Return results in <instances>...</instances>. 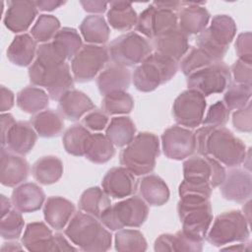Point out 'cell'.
Segmentation results:
<instances>
[{
  "instance_id": "cell-1",
  "label": "cell",
  "mask_w": 252,
  "mask_h": 252,
  "mask_svg": "<svg viewBox=\"0 0 252 252\" xmlns=\"http://www.w3.org/2000/svg\"><path fill=\"white\" fill-rule=\"evenodd\" d=\"M28 74L31 83L45 88L52 100H59L74 88L70 67L51 42L41 43L37 47L35 59L29 66Z\"/></svg>"
},
{
  "instance_id": "cell-2",
  "label": "cell",
  "mask_w": 252,
  "mask_h": 252,
  "mask_svg": "<svg viewBox=\"0 0 252 252\" xmlns=\"http://www.w3.org/2000/svg\"><path fill=\"white\" fill-rule=\"evenodd\" d=\"M196 150L227 167L240 165L246 155L245 144L227 128L203 126L195 132Z\"/></svg>"
},
{
  "instance_id": "cell-3",
  "label": "cell",
  "mask_w": 252,
  "mask_h": 252,
  "mask_svg": "<svg viewBox=\"0 0 252 252\" xmlns=\"http://www.w3.org/2000/svg\"><path fill=\"white\" fill-rule=\"evenodd\" d=\"M65 234L82 251L101 252L111 247L110 231L98 219L87 213H76L67 224Z\"/></svg>"
},
{
  "instance_id": "cell-4",
  "label": "cell",
  "mask_w": 252,
  "mask_h": 252,
  "mask_svg": "<svg viewBox=\"0 0 252 252\" xmlns=\"http://www.w3.org/2000/svg\"><path fill=\"white\" fill-rule=\"evenodd\" d=\"M158 156V137L151 132H141L122 150L119 160L122 166L141 176L154 170Z\"/></svg>"
},
{
  "instance_id": "cell-5",
  "label": "cell",
  "mask_w": 252,
  "mask_h": 252,
  "mask_svg": "<svg viewBox=\"0 0 252 252\" xmlns=\"http://www.w3.org/2000/svg\"><path fill=\"white\" fill-rule=\"evenodd\" d=\"M177 213L182 231L189 236L204 241L213 221L210 198L199 195L181 196Z\"/></svg>"
},
{
  "instance_id": "cell-6",
  "label": "cell",
  "mask_w": 252,
  "mask_h": 252,
  "mask_svg": "<svg viewBox=\"0 0 252 252\" xmlns=\"http://www.w3.org/2000/svg\"><path fill=\"white\" fill-rule=\"evenodd\" d=\"M236 31V24L231 17L216 15L213 17L210 27L198 34L197 47L206 52L215 63L220 62L234 39Z\"/></svg>"
},
{
  "instance_id": "cell-7",
  "label": "cell",
  "mask_w": 252,
  "mask_h": 252,
  "mask_svg": "<svg viewBox=\"0 0 252 252\" xmlns=\"http://www.w3.org/2000/svg\"><path fill=\"white\" fill-rule=\"evenodd\" d=\"M177 70L176 61L154 52L136 67L132 74V81L138 91L149 93L169 82Z\"/></svg>"
},
{
  "instance_id": "cell-8",
  "label": "cell",
  "mask_w": 252,
  "mask_h": 252,
  "mask_svg": "<svg viewBox=\"0 0 252 252\" xmlns=\"http://www.w3.org/2000/svg\"><path fill=\"white\" fill-rule=\"evenodd\" d=\"M149 216L147 203L138 196H132L111 205L100 217L99 220L109 230L124 227H139Z\"/></svg>"
},
{
  "instance_id": "cell-9",
  "label": "cell",
  "mask_w": 252,
  "mask_h": 252,
  "mask_svg": "<svg viewBox=\"0 0 252 252\" xmlns=\"http://www.w3.org/2000/svg\"><path fill=\"white\" fill-rule=\"evenodd\" d=\"M249 225L250 223L241 211L224 212L215 219L206 235L207 240L218 247L232 242H245L249 237Z\"/></svg>"
},
{
  "instance_id": "cell-10",
  "label": "cell",
  "mask_w": 252,
  "mask_h": 252,
  "mask_svg": "<svg viewBox=\"0 0 252 252\" xmlns=\"http://www.w3.org/2000/svg\"><path fill=\"white\" fill-rule=\"evenodd\" d=\"M109 59L124 67L141 64L153 51L152 43L142 34L129 32L115 37L107 46Z\"/></svg>"
},
{
  "instance_id": "cell-11",
  "label": "cell",
  "mask_w": 252,
  "mask_h": 252,
  "mask_svg": "<svg viewBox=\"0 0 252 252\" xmlns=\"http://www.w3.org/2000/svg\"><path fill=\"white\" fill-rule=\"evenodd\" d=\"M230 68L223 63L216 62L187 76L188 89L195 90L208 96L223 93L231 84Z\"/></svg>"
},
{
  "instance_id": "cell-12",
  "label": "cell",
  "mask_w": 252,
  "mask_h": 252,
  "mask_svg": "<svg viewBox=\"0 0 252 252\" xmlns=\"http://www.w3.org/2000/svg\"><path fill=\"white\" fill-rule=\"evenodd\" d=\"M109 60L107 47L86 44L71 60L74 80L79 83L90 82L96 77Z\"/></svg>"
},
{
  "instance_id": "cell-13",
  "label": "cell",
  "mask_w": 252,
  "mask_h": 252,
  "mask_svg": "<svg viewBox=\"0 0 252 252\" xmlns=\"http://www.w3.org/2000/svg\"><path fill=\"white\" fill-rule=\"evenodd\" d=\"M207 101L205 96L195 90L188 89L175 98L172 105V115L177 124L193 129L202 124Z\"/></svg>"
},
{
  "instance_id": "cell-14",
  "label": "cell",
  "mask_w": 252,
  "mask_h": 252,
  "mask_svg": "<svg viewBox=\"0 0 252 252\" xmlns=\"http://www.w3.org/2000/svg\"><path fill=\"white\" fill-rule=\"evenodd\" d=\"M225 168L209 156H191L183 162L185 180L208 183L212 188L219 187L225 178Z\"/></svg>"
},
{
  "instance_id": "cell-15",
  "label": "cell",
  "mask_w": 252,
  "mask_h": 252,
  "mask_svg": "<svg viewBox=\"0 0 252 252\" xmlns=\"http://www.w3.org/2000/svg\"><path fill=\"white\" fill-rule=\"evenodd\" d=\"M136 30L150 39H154L178 27V15L175 11L156 7L150 4L138 16Z\"/></svg>"
},
{
  "instance_id": "cell-16",
  "label": "cell",
  "mask_w": 252,
  "mask_h": 252,
  "mask_svg": "<svg viewBox=\"0 0 252 252\" xmlns=\"http://www.w3.org/2000/svg\"><path fill=\"white\" fill-rule=\"evenodd\" d=\"M161 146L166 158L175 160L185 159L196 151L195 132L182 126H171L162 133Z\"/></svg>"
},
{
  "instance_id": "cell-17",
  "label": "cell",
  "mask_w": 252,
  "mask_h": 252,
  "mask_svg": "<svg viewBox=\"0 0 252 252\" xmlns=\"http://www.w3.org/2000/svg\"><path fill=\"white\" fill-rule=\"evenodd\" d=\"M220 193L225 200L244 203L252 194V176L245 169L232 167L226 174L223 182L220 185Z\"/></svg>"
},
{
  "instance_id": "cell-18",
  "label": "cell",
  "mask_w": 252,
  "mask_h": 252,
  "mask_svg": "<svg viewBox=\"0 0 252 252\" xmlns=\"http://www.w3.org/2000/svg\"><path fill=\"white\" fill-rule=\"evenodd\" d=\"M136 175L124 166L110 168L101 181L104 192L114 199L132 196L137 190Z\"/></svg>"
},
{
  "instance_id": "cell-19",
  "label": "cell",
  "mask_w": 252,
  "mask_h": 252,
  "mask_svg": "<svg viewBox=\"0 0 252 252\" xmlns=\"http://www.w3.org/2000/svg\"><path fill=\"white\" fill-rule=\"evenodd\" d=\"M30 173V164L25 158L1 148L0 182L7 187H15L25 181Z\"/></svg>"
},
{
  "instance_id": "cell-20",
  "label": "cell",
  "mask_w": 252,
  "mask_h": 252,
  "mask_svg": "<svg viewBox=\"0 0 252 252\" xmlns=\"http://www.w3.org/2000/svg\"><path fill=\"white\" fill-rule=\"evenodd\" d=\"M37 12L38 9L35 5V1H9L3 23L12 32H23L31 27L37 15Z\"/></svg>"
},
{
  "instance_id": "cell-21",
  "label": "cell",
  "mask_w": 252,
  "mask_h": 252,
  "mask_svg": "<svg viewBox=\"0 0 252 252\" xmlns=\"http://www.w3.org/2000/svg\"><path fill=\"white\" fill-rule=\"evenodd\" d=\"M36 140L37 133L31 123L16 121L6 135L1 138V144L2 147L7 148L16 155L26 156L32 150Z\"/></svg>"
},
{
  "instance_id": "cell-22",
  "label": "cell",
  "mask_w": 252,
  "mask_h": 252,
  "mask_svg": "<svg viewBox=\"0 0 252 252\" xmlns=\"http://www.w3.org/2000/svg\"><path fill=\"white\" fill-rule=\"evenodd\" d=\"M155 52L178 62L189 50L188 35L177 27L151 41Z\"/></svg>"
},
{
  "instance_id": "cell-23",
  "label": "cell",
  "mask_w": 252,
  "mask_h": 252,
  "mask_svg": "<svg viewBox=\"0 0 252 252\" xmlns=\"http://www.w3.org/2000/svg\"><path fill=\"white\" fill-rule=\"evenodd\" d=\"M182 3V9L178 15V27L187 35L199 34L208 26L210 21V13L202 5L206 2H188Z\"/></svg>"
},
{
  "instance_id": "cell-24",
  "label": "cell",
  "mask_w": 252,
  "mask_h": 252,
  "mask_svg": "<svg viewBox=\"0 0 252 252\" xmlns=\"http://www.w3.org/2000/svg\"><path fill=\"white\" fill-rule=\"evenodd\" d=\"M132 75L127 67L111 62L97 76L96 85L101 94L126 92L131 84Z\"/></svg>"
},
{
  "instance_id": "cell-25",
  "label": "cell",
  "mask_w": 252,
  "mask_h": 252,
  "mask_svg": "<svg viewBox=\"0 0 252 252\" xmlns=\"http://www.w3.org/2000/svg\"><path fill=\"white\" fill-rule=\"evenodd\" d=\"M22 243L31 252L55 251V235L42 221L28 223L22 236Z\"/></svg>"
},
{
  "instance_id": "cell-26",
  "label": "cell",
  "mask_w": 252,
  "mask_h": 252,
  "mask_svg": "<svg viewBox=\"0 0 252 252\" xmlns=\"http://www.w3.org/2000/svg\"><path fill=\"white\" fill-rule=\"evenodd\" d=\"M75 205L59 196L47 198L43 207V217L47 224L55 230H61L75 215Z\"/></svg>"
},
{
  "instance_id": "cell-27",
  "label": "cell",
  "mask_w": 252,
  "mask_h": 252,
  "mask_svg": "<svg viewBox=\"0 0 252 252\" xmlns=\"http://www.w3.org/2000/svg\"><path fill=\"white\" fill-rule=\"evenodd\" d=\"M11 201L14 208L19 212L33 213L42 207L45 194L37 184L27 182L13 190Z\"/></svg>"
},
{
  "instance_id": "cell-28",
  "label": "cell",
  "mask_w": 252,
  "mask_h": 252,
  "mask_svg": "<svg viewBox=\"0 0 252 252\" xmlns=\"http://www.w3.org/2000/svg\"><path fill=\"white\" fill-rule=\"evenodd\" d=\"M58 101V111L64 118L71 121L79 120L95 107L85 93L74 89L64 94Z\"/></svg>"
},
{
  "instance_id": "cell-29",
  "label": "cell",
  "mask_w": 252,
  "mask_h": 252,
  "mask_svg": "<svg viewBox=\"0 0 252 252\" xmlns=\"http://www.w3.org/2000/svg\"><path fill=\"white\" fill-rule=\"evenodd\" d=\"M37 45L34 38L29 33H21L14 37L7 49V58L17 66H30L35 59Z\"/></svg>"
},
{
  "instance_id": "cell-30",
  "label": "cell",
  "mask_w": 252,
  "mask_h": 252,
  "mask_svg": "<svg viewBox=\"0 0 252 252\" xmlns=\"http://www.w3.org/2000/svg\"><path fill=\"white\" fill-rule=\"evenodd\" d=\"M141 198L150 206H162L169 200V189L166 183L156 174H149L140 181Z\"/></svg>"
},
{
  "instance_id": "cell-31",
  "label": "cell",
  "mask_w": 252,
  "mask_h": 252,
  "mask_svg": "<svg viewBox=\"0 0 252 252\" xmlns=\"http://www.w3.org/2000/svg\"><path fill=\"white\" fill-rule=\"evenodd\" d=\"M108 5L107 22L114 30L127 32L136 26L138 15L132 3L127 1H111Z\"/></svg>"
},
{
  "instance_id": "cell-32",
  "label": "cell",
  "mask_w": 252,
  "mask_h": 252,
  "mask_svg": "<svg viewBox=\"0 0 252 252\" xmlns=\"http://www.w3.org/2000/svg\"><path fill=\"white\" fill-rule=\"evenodd\" d=\"M31 124L39 137L53 138L60 135L64 129V117L59 111L45 109L31 119Z\"/></svg>"
},
{
  "instance_id": "cell-33",
  "label": "cell",
  "mask_w": 252,
  "mask_h": 252,
  "mask_svg": "<svg viewBox=\"0 0 252 252\" xmlns=\"http://www.w3.org/2000/svg\"><path fill=\"white\" fill-rule=\"evenodd\" d=\"M33 178L42 185L56 183L63 174V163L55 156H45L38 158L32 167Z\"/></svg>"
},
{
  "instance_id": "cell-34",
  "label": "cell",
  "mask_w": 252,
  "mask_h": 252,
  "mask_svg": "<svg viewBox=\"0 0 252 252\" xmlns=\"http://www.w3.org/2000/svg\"><path fill=\"white\" fill-rule=\"evenodd\" d=\"M80 32L86 42L94 45L106 43L110 34L108 24L99 15L87 16L80 25Z\"/></svg>"
},
{
  "instance_id": "cell-35",
  "label": "cell",
  "mask_w": 252,
  "mask_h": 252,
  "mask_svg": "<svg viewBox=\"0 0 252 252\" xmlns=\"http://www.w3.org/2000/svg\"><path fill=\"white\" fill-rule=\"evenodd\" d=\"M105 135L114 146L126 147L136 136V126L128 116L113 117L106 126Z\"/></svg>"
},
{
  "instance_id": "cell-36",
  "label": "cell",
  "mask_w": 252,
  "mask_h": 252,
  "mask_svg": "<svg viewBox=\"0 0 252 252\" xmlns=\"http://www.w3.org/2000/svg\"><path fill=\"white\" fill-rule=\"evenodd\" d=\"M110 206L111 201L109 196L103 189L97 186L85 190L79 200V208L98 220Z\"/></svg>"
},
{
  "instance_id": "cell-37",
  "label": "cell",
  "mask_w": 252,
  "mask_h": 252,
  "mask_svg": "<svg viewBox=\"0 0 252 252\" xmlns=\"http://www.w3.org/2000/svg\"><path fill=\"white\" fill-rule=\"evenodd\" d=\"M48 103V94L34 86H28L17 94V105L26 113L36 114L45 109Z\"/></svg>"
},
{
  "instance_id": "cell-38",
  "label": "cell",
  "mask_w": 252,
  "mask_h": 252,
  "mask_svg": "<svg viewBox=\"0 0 252 252\" xmlns=\"http://www.w3.org/2000/svg\"><path fill=\"white\" fill-rule=\"evenodd\" d=\"M51 43L65 60H72L83 46L79 32L68 27L60 29Z\"/></svg>"
},
{
  "instance_id": "cell-39",
  "label": "cell",
  "mask_w": 252,
  "mask_h": 252,
  "mask_svg": "<svg viewBox=\"0 0 252 252\" xmlns=\"http://www.w3.org/2000/svg\"><path fill=\"white\" fill-rule=\"evenodd\" d=\"M115 154L114 145L105 134H92L85 152L87 159L94 163H105L110 160Z\"/></svg>"
},
{
  "instance_id": "cell-40",
  "label": "cell",
  "mask_w": 252,
  "mask_h": 252,
  "mask_svg": "<svg viewBox=\"0 0 252 252\" xmlns=\"http://www.w3.org/2000/svg\"><path fill=\"white\" fill-rule=\"evenodd\" d=\"M92 133L82 124L70 126L64 133L62 142L65 151L76 157L85 156V152Z\"/></svg>"
},
{
  "instance_id": "cell-41",
  "label": "cell",
  "mask_w": 252,
  "mask_h": 252,
  "mask_svg": "<svg viewBox=\"0 0 252 252\" xmlns=\"http://www.w3.org/2000/svg\"><path fill=\"white\" fill-rule=\"evenodd\" d=\"M115 249L120 252H143L147 250V240L138 229H119L114 236Z\"/></svg>"
},
{
  "instance_id": "cell-42",
  "label": "cell",
  "mask_w": 252,
  "mask_h": 252,
  "mask_svg": "<svg viewBox=\"0 0 252 252\" xmlns=\"http://www.w3.org/2000/svg\"><path fill=\"white\" fill-rule=\"evenodd\" d=\"M134 107V99L126 92H114L103 95L101 109L108 115L128 114Z\"/></svg>"
},
{
  "instance_id": "cell-43",
  "label": "cell",
  "mask_w": 252,
  "mask_h": 252,
  "mask_svg": "<svg viewBox=\"0 0 252 252\" xmlns=\"http://www.w3.org/2000/svg\"><path fill=\"white\" fill-rule=\"evenodd\" d=\"M60 30V21L53 15L42 14L39 15L35 24L31 30V34L36 42L46 43L51 39Z\"/></svg>"
},
{
  "instance_id": "cell-44",
  "label": "cell",
  "mask_w": 252,
  "mask_h": 252,
  "mask_svg": "<svg viewBox=\"0 0 252 252\" xmlns=\"http://www.w3.org/2000/svg\"><path fill=\"white\" fill-rule=\"evenodd\" d=\"M252 86L231 84L223 94L222 102L229 110H237L244 107L251 98Z\"/></svg>"
},
{
  "instance_id": "cell-45",
  "label": "cell",
  "mask_w": 252,
  "mask_h": 252,
  "mask_svg": "<svg viewBox=\"0 0 252 252\" xmlns=\"http://www.w3.org/2000/svg\"><path fill=\"white\" fill-rule=\"evenodd\" d=\"M215 63L212 58L199 47H191L182 57L179 68L185 76Z\"/></svg>"
},
{
  "instance_id": "cell-46",
  "label": "cell",
  "mask_w": 252,
  "mask_h": 252,
  "mask_svg": "<svg viewBox=\"0 0 252 252\" xmlns=\"http://www.w3.org/2000/svg\"><path fill=\"white\" fill-rule=\"evenodd\" d=\"M25 220L21 212L18 210H11L6 216L2 217L0 222V233L3 239L16 240L18 239L24 229Z\"/></svg>"
},
{
  "instance_id": "cell-47",
  "label": "cell",
  "mask_w": 252,
  "mask_h": 252,
  "mask_svg": "<svg viewBox=\"0 0 252 252\" xmlns=\"http://www.w3.org/2000/svg\"><path fill=\"white\" fill-rule=\"evenodd\" d=\"M230 114V110L225 106V104L219 100L212 104L205 117L203 118L202 124L203 126H209V127H222L226 124L228 121Z\"/></svg>"
},
{
  "instance_id": "cell-48",
  "label": "cell",
  "mask_w": 252,
  "mask_h": 252,
  "mask_svg": "<svg viewBox=\"0 0 252 252\" xmlns=\"http://www.w3.org/2000/svg\"><path fill=\"white\" fill-rule=\"evenodd\" d=\"M171 247L172 251L199 252L203 250V241L193 238L182 230H179L172 234Z\"/></svg>"
},
{
  "instance_id": "cell-49",
  "label": "cell",
  "mask_w": 252,
  "mask_h": 252,
  "mask_svg": "<svg viewBox=\"0 0 252 252\" xmlns=\"http://www.w3.org/2000/svg\"><path fill=\"white\" fill-rule=\"evenodd\" d=\"M109 123V115L102 109L94 108L89 111L83 118V124L86 128L93 131H101Z\"/></svg>"
},
{
  "instance_id": "cell-50",
  "label": "cell",
  "mask_w": 252,
  "mask_h": 252,
  "mask_svg": "<svg viewBox=\"0 0 252 252\" xmlns=\"http://www.w3.org/2000/svg\"><path fill=\"white\" fill-rule=\"evenodd\" d=\"M234 47L239 60L252 64V34L250 32L239 33L235 39Z\"/></svg>"
},
{
  "instance_id": "cell-51",
  "label": "cell",
  "mask_w": 252,
  "mask_h": 252,
  "mask_svg": "<svg viewBox=\"0 0 252 252\" xmlns=\"http://www.w3.org/2000/svg\"><path fill=\"white\" fill-rule=\"evenodd\" d=\"M232 124L237 131L250 133L252 130L251 101L232 113Z\"/></svg>"
},
{
  "instance_id": "cell-52",
  "label": "cell",
  "mask_w": 252,
  "mask_h": 252,
  "mask_svg": "<svg viewBox=\"0 0 252 252\" xmlns=\"http://www.w3.org/2000/svg\"><path fill=\"white\" fill-rule=\"evenodd\" d=\"M212 189L213 188L208 183H202V182L183 179V181L179 185L178 194H179V197L185 196V195H199V196L211 198Z\"/></svg>"
},
{
  "instance_id": "cell-53",
  "label": "cell",
  "mask_w": 252,
  "mask_h": 252,
  "mask_svg": "<svg viewBox=\"0 0 252 252\" xmlns=\"http://www.w3.org/2000/svg\"><path fill=\"white\" fill-rule=\"evenodd\" d=\"M252 64L237 59L230 68L231 78L235 84L252 86Z\"/></svg>"
},
{
  "instance_id": "cell-54",
  "label": "cell",
  "mask_w": 252,
  "mask_h": 252,
  "mask_svg": "<svg viewBox=\"0 0 252 252\" xmlns=\"http://www.w3.org/2000/svg\"><path fill=\"white\" fill-rule=\"evenodd\" d=\"M80 4L82 5L83 9L88 12V13H92V14H100L106 11L107 6H108V2L105 1H98V0H94V1H81Z\"/></svg>"
},
{
  "instance_id": "cell-55",
  "label": "cell",
  "mask_w": 252,
  "mask_h": 252,
  "mask_svg": "<svg viewBox=\"0 0 252 252\" xmlns=\"http://www.w3.org/2000/svg\"><path fill=\"white\" fill-rule=\"evenodd\" d=\"M15 95L13 92L4 86H1V97H0V111L3 113L10 110L14 106Z\"/></svg>"
},
{
  "instance_id": "cell-56",
  "label": "cell",
  "mask_w": 252,
  "mask_h": 252,
  "mask_svg": "<svg viewBox=\"0 0 252 252\" xmlns=\"http://www.w3.org/2000/svg\"><path fill=\"white\" fill-rule=\"evenodd\" d=\"M171 242L172 233H162L155 240L154 249L155 251H172Z\"/></svg>"
},
{
  "instance_id": "cell-57",
  "label": "cell",
  "mask_w": 252,
  "mask_h": 252,
  "mask_svg": "<svg viewBox=\"0 0 252 252\" xmlns=\"http://www.w3.org/2000/svg\"><path fill=\"white\" fill-rule=\"evenodd\" d=\"M65 1H58V0H38L35 1V5L38 10L40 11H45V12H50L53 11L60 6L64 5Z\"/></svg>"
},
{
  "instance_id": "cell-58",
  "label": "cell",
  "mask_w": 252,
  "mask_h": 252,
  "mask_svg": "<svg viewBox=\"0 0 252 252\" xmlns=\"http://www.w3.org/2000/svg\"><path fill=\"white\" fill-rule=\"evenodd\" d=\"M55 251H77L78 249L70 244L61 233H55Z\"/></svg>"
},
{
  "instance_id": "cell-59",
  "label": "cell",
  "mask_w": 252,
  "mask_h": 252,
  "mask_svg": "<svg viewBox=\"0 0 252 252\" xmlns=\"http://www.w3.org/2000/svg\"><path fill=\"white\" fill-rule=\"evenodd\" d=\"M16 123L14 117L10 113H2L1 114V138L6 135L8 130Z\"/></svg>"
},
{
  "instance_id": "cell-60",
  "label": "cell",
  "mask_w": 252,
  "mask_h": 252,
  "mask_svg": "<svg viewBox=\"0 0 252 252\" xmlns=\"http://www.w3.org/2000/svg\"><path fill=\"white\" fill-rule=\"evenodd\" d=\"M153 4L156 7L158 8H164V9H169L172 11H178L182 7V3L180 1H155Z\"/></svg>"
},
{
  "instance_id": "cell-61",
  "label": "cell",
  "mask_w": 252,
  "mask_h": 252,
  "mask_svg": "<svg viewBox=\"0 0 252 252\" xmlns=\"http://www.w3.org/2000/svg\"><path fill=\"white\" fill-rule=\"evenodd\" d=\"M1 252H14V251H22L23 247L21 246L20 243L13 241V240H8V242L3 243L1 246Z\"/></svg>"
},
{
  "instance_id": "cell-62",
  "label": "cell",
  "mask_w": 252,
  "mask_h": 252,
  "mask_svg": "<svg viewBox=\"0 0 252 252\" xmlns=\"http://www.w3.org/2000/svg\"><path fill=\"white\" fill-rule=\"evenodd\" d=\"M0 204H1V217H4L11 211V207L13 204H12V201H10L5 195H1Z\"/></svg>"
},
{
  "instance_id": "cell-63",
  "label": "cell",
  "mask_w": 252,
  "mask_h": 252,
  "mask_svg": "<svg viewBox=\"0 0 252 252\" xmlns=\"http://www.w3.org/2000/svg\"><path fill=\"white\" fill-rule=\"evenodd\" d=\"M245 246H246L245 243H240V244H233L231 246L223 247L220 249L221 250H232V251H249L248 248H246Z\"/></svg>"
},
{
  "instance_id": "cell-64",
  "label": "cell",
  "mask_w": 252,
  "mask_h": 252,
  "mask_svg": "<svg viewBox=\"0 0 252 252\" xmlns=\"http://www.w3.org/2000/svg\"><path fill=\"white\" fill-rule=\"evenodd\" d=\"M245 203V202H244ZM250 205H251V201H250V199L249 200H247V202L243 205V207H242V211H243V215H244V217L246 218V220H247V221L250 223Z\"/></svg>"
}]
</instances>
